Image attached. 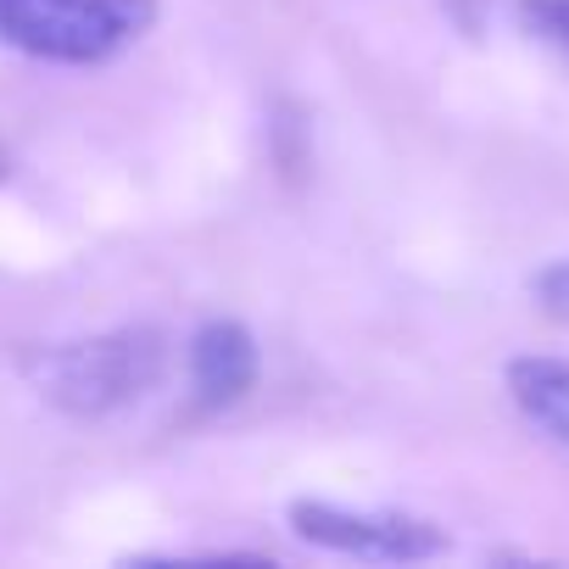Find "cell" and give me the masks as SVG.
<instances>
[{"mask_svg": "<svg viewBox=\"0 0 569 569\" xmlns=\"http://www.w3.org/2000/svg\"><path fill=\"white\" fill-rule=\"evenodd\" d=\"M168 375V341L146 325H123L90 341H62L29 358V380L40 397L73 419H107L140 402Z\"/></svg>", "mask_w": 569, "mask_h": 569, "instance_id": "6da1fadb", "label": "cell"}, {"mask_svg": "<svg viewBox=\"0 0 569 569\" xmlns=\"http://www.w3.org/2000/svg\"><path fill=\"white\" fill-rule=\"evenodd\" d=\"M530 291H536V302H541V313H547V319L569 325V257H563V262H552V268H541Z\"/></svg>", "mask_w": 569, "mask_h": 569, "instance_id": "8992f818", "label": "cell"}, {"mask_svg": "<svg viewBox=\"0 0 569 569\" xmlns=\"http://www.w3.org/2000/svg\"><path fill=\"white\" fill-rule=\"evenodd\" d=\"M508 397L536 430L569 447V358H513Z\"/></svg>", "mask_w": 569, "mask_h": 569, "instance_id": "5b68a950", "label": "cell"}, {"mask_svg": "<svg viewBox=\"0 0 569 569\" xmlns=\"http://www.w3.org/2000/svg\"><path fill=\"white\" fill-rule=\"evenodd\" d=\"M251 386H257V341L229 319L201 325L196 341H190V408L196 413H223Z\"/></svg>", "mask_w": 569, "mask_h": 569, "instance_id": "277c9868", "label": "cell"}, {"mask_svg": "<svg viewBox=\"0 0 569 569\" xmlns=\"http://www.w3.org/2000/svg\"><path fill=\"white\" fill-rule=\"evenodd\" d=\"M291 530L325 552L375 558V563H419L447 552V530L419 513L386 508H341V502H291Z\"/></svg>", "mask_w": 569, "mask_h": 569, "instance_id": "3957f363", "label": "cell"}, {"mask_svg": "<svg viewBox=\"0 0 569 569\" xmlns=\"http://www.w3.org/2000/svg\"><path fill=\"white\" fill-rule=\"evenodd\" d=\"M157 23V0H0V46L90 68L129 51Z\"/></svg>", "mask_w": 569, "mask_h": 569, "instance_id": "7a4b0ae2", "label": "cell"}, {"mask_svg": "<svg viewBox=\"0 0 569 569\" xmlns=\"http://www.w3.org/2000/svg\"><path fill=\"white\" fill-rule=\"evenodd\" d=\"M525 23L569 51V0H525Z\"/></svg>", "mask_w": 569, "mask_h": 569, "instance_id": "52a82bcc", "label": "cell"}]
</instances>
